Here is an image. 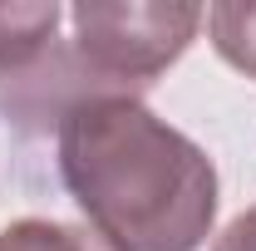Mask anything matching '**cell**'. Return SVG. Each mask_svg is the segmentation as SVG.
I'll return each instance as SVG.
<instances>
[{
  "label": "cell",
  "instance_id": "1",
  "mask_svg": "<svg viewBox=\"0 0 256 251\" xmlns=\"http://www.w3.org/2000/svg\"><path fill=\"white\" fill-rule=\"evenodd\" d=\"M54 153L74 207L114 251H202L212 236V158L138 94H89L64 108Z\"/></svg>",
  "mask_w": 256,
  "mask_h": 251
},
{
  "label": "cell",
  "instance_id": "2",
  "mask_svg": "<svg viewBox=\"0 0 256 251\" xmlns=\"http://www.w3.org/2000/svg\"><path fill=\"white\" fill-rule=\"evenodd\" d=\"M207 20L188 0H79L69 10V50L98 94H138L188 54Z\"/></svg>",
  "mask_w": 256,
  "mask_h": 251
},
{
  "label": "cell",
  "instance_id": "3",
  "mask_svg": "<svg viewBox=\"0 0 256 251\" xmlns=\"http://www.w3.org/2000/svg\"><path fill=\"white\" fill-rule=\"evenodd\" d=\"M64 10L54 0H5L0 5V79L25 74L30 64H40L54 40H60Z\"/></svg>",
  "mask_w": 256,
  "mask_h": 251
},
{
  "label": "cell",
  "instance_id": "4",
  "mask_svg": "<svg viewBox=\"0 0 256 251\" xmlns=\"http://www.w3.org/2000/svg\"><path fill=\"white\" fill-rule=\"evenodd\" d=\"M0 251H114L98 232L54 217H20L0 226Z\"/></svg>",
  "mask_w": 256,
  "mask_h": 251
},
{
  "label": "cell",
  "instance_id": "5",
  "mask_svg": "<svg viewBox=\"0 0 256 251\" xmlns=\"http://www.w3.org/2000/svg\"><path fill=\"white\" fill-rule=\"evenodd\" d=\"M207 34H212V50L222 54L236 74L256 79V5H207Z\"/></svg>",
  "mask_w": 256,
  "mask_h": 251
},
{
  "label": "cell",
  "instance_id": "6",
  "mask_svg": "<svg viewBox=\"0 0 256 251\" xmlns=\"http://www.w3.org/2000/svg\"><path fill=\"white\" fill-rule=\"evenodd\" d=\"M212 251H256V207H246L226 222L212 242Z\"/></svg>",
  "mask_w": 256,
  "mask_h": 251
}]
</instances>
